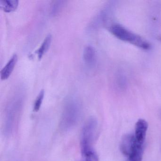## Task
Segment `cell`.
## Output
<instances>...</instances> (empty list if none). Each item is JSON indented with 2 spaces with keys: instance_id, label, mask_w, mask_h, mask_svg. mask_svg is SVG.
<instances>
[{
  "instance_id": "4",
  "label": "cell",
  "mask_w": 161,
  "mask_h": 161,
  "mask_svg": "<svg viewBox=\"0 0 161 161\" xmlns=\"http://www.w3.org/2000/svg\"><path fill=\"white\" fill-rule=\"evenodd\" d=\"M138 146L140 145L136 143L134 135L126 134L121 139L120 149L121 153L128 157L133 153Z\"/></svg>"
},
{
  "instance_id": "2",
  "label": "cell",
  "mask_w": 161,
  "mask_h": 161,
  "mask_svg": "<svg viewBox=\"0 0 161 161\" xmlns=\"http://www.w3.org/2000/svg\"><path fill=\"white\" fill-rule=\"evenodd\" d=\"M97 121L94 118H90L86 122L81 135L80 147L83 157L94 151L93 143L95 139Z\"/></svg>"
},
{
  "instance_id": "6",
  "label": "cell",
  "mask_w": 161,
  "mask_h": 161,
  "mask_svg": "<svg viewBox=\"0 0 161 161\" xmlns=\"http://www.w3.org/2000/svg\"><path fill=\"white\" fill-rule=\"evenodd\" d=\"M17 61V55L14 54L1 71V79L2 80H7L9 78L14 69Z\"/></svg>"
},
{
  "instance_id": "11",
  "label": "cell",
  "mask_w": 161,
  "mask_h": 161,
  "mask_svg": "<svg viewBox=\"0 0 161 161\" xmlns=\"http://www.w3.org/2000/svg\"><path fill=\"white\" fill-rule=\"evenodd\" d=\"M44 96H45V91L44 89H42L38 94L35 102L33 108L34 111L35 112H38L40 110L43 99H44Z\"/></svg>"
},
{
  "instance_id": "5",
  "label": "cell",
  "mask_w": 161,
  "mask_h": 161,
  "mask_svg": "<svg viewBox=\"0 0 161 161\" xmlns=\"http://www.w3.org/2000/svg\"><path fill=\"white\" fill-rule=\"evenodd\" d=\"M147 122L144 119H138L135 127V137L136 143L140 146H143L146 138V134L147 130Z\"/></svg>"
},
{
  "instance_id": "7",
  "label": "cell",
  "mask_w": 161,
  "mask_h": 161,
  "mask_svg": "<svg viewBox=\"0 0 161 161\" xmlns=\"http://www.w3.org/2000/svg\"><path fill=\"white\" fill-rule=\"evenodd\" d=\"M83 59L88 65H92L95 63L96 59V52L95 48L91 46H87L84 50Z\"/></svg>"
},
{
  "instance_id": "10",
  "label": "cell",
  "mask_w": 161,
  "mask_h": 161,
  "mask_svg": "<svg viewBox=\"0 0 161 161\" xmlns=\"http://www.w3.org/2000/svg\"><path fill=\"white\" fill-rule=\"evenodd\" d=\"M143 146H138L133 153L128 157L126 161H142Z\"/></svg>"
},
{
  "instance_id": "8",
  "label": "cell",
  "mask_w": 161,
  "mask_h": 161,
  "mask_svg": "<svg viewBox=\"0 0 161 161\" xmlns=\"http://www.w3.org/2000/svg\"><path fill=\"white\" fill-rule=\"evenodd\" d=\"M18 5V0H0V8L5 13L14 12Z\"/></svg>"
},
{
  "instance_id": "13",
  "label": "cell",
  "mask_w": 161,
  "mask_h": 161,
  "mask_svg": "<svg viewBox=\"0 0 161 161\" xmlns=\"http://www.w3.org/2000/svg\"><path fill=\"white\" fill-rule=\"evenodd\" d=\"M83 158L84 161H99L98 156L94 151L85 155Z\"/></svg>"
},
{
  "instance_id": "9",
  "label": "cell",
  "mask_w": 161,
  "mask_h": 161,
  "mask_svg": "<svg viewBox=\"0 0 161 161\" xmlns=\"http://www.w3.org/2000/svg\"><path fill=\"white\" fill-rule=\"evenodd\" d=\"M52 39V37L51 35L49 34L47 36L40 47L36 51V53L39 60L42 59L44 54L47 53L49 48L51 44Z\"/></svg>"
},
{
  "instance_id": "14",
  "label": "cell",
  "mask_w": 161,
  "mask_h": 161,
  "mask_svg": "<svg viewBox=\"0 0 161 161\" xmlns=\"http://www.w3.org/2000/svg\"><path fill=\"white\" fill-rule=\"evenodd\" d=\"M160 40H161V38H160Z\"/></svg>"
},
{
  "instance_id": "1",
  "label": "cell",
  "mask_w": 161,
  "mask_h": 161,
  "mask_svg": "<svg viewBox=\"0 0 161 161\" xmlns=\"http://www.w3.org/2000/svg\"><path fill=\"white\" fill-rule=\"evenodd\" d=\"M109 31L117 38L122 41L130 43L143 49L147 50L150 48V44L147 41L119 24L112 25Z\"/></svg>"
},
{
  "instance_id": "3",
  "label": "cell",
  "mask_w": 161,
  "mask_h": 161,
  "mask_svg": "<svg viewBox=\"0 0 161 161\" xmlns=\"http://www.w3.org/2000/svg\"><path fill=\"white\" fill-rule=\"evenodd\" d=\"M80 115V108L79 103L74 100L67 103L62 115L61 128L64 130L72 129L77 124Z\"/></svg>"
},
{
  "instance_id": "12",
  "label": "cell",
  "mask_w": 161,
  "mask_h": 161,
  "mask_svg": "<svg viewBox=\"0 0 161 161\" xmlns=\"http://www.w3.org/2000/svg\"><path fill=\"white\" fill-rule=\"evenodd\" d=\"M64 1H55L53 4L52 7L51 13L52 15H56L60 12V10L62 8L63 5H64Z\"/></svg>"
}]
</instances>
